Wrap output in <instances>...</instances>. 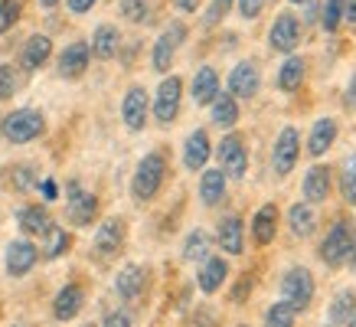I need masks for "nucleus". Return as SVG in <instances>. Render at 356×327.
Instances as JSON below:
<instances>
[{"instance_id": "1", "label": "nucleus", "mask_w": 356, "mask_h": 327, "mask_svg": "<svg viewBox=\"0 0 356 327\" xmlns=\"http://www.w3.org/2000/svg\"><path fill=\"white\" fill-rule=\"evenodd\" d=\"M163 177H167V161H163L161 151H151L144 154L138 164V170H134V180H131V193H134V200H154L157 196V190H161Z\"/></svg>"}, {"instance_id": "2", "label": "nucleus", "mask_w": 356, "mask_h": 327, "mask_svg": "<svg viewBox=\"0 0 356 327\" xmlns=\"http://www.w3.org/2000/svg\"><path fill=\"white\" fill-rule=\"evenodd\" d=\"M0 131H3V138L10 144H30L46 131V118H43V111H36V109H17L3 118Z\"/></svg>"}, {"instance_id": "3", "label": "nucleus", "mask_w": 356, "mask_h": 327, "mask_svg": "<svg viewBox=\"0 0 356 327\" xmlns=\"http://www.w3.org/2000/svg\"><path fill=\"white\" fill-rule=\"evenodd\" d=\"M281 294H284V305H291L294 311H304L314 298V275L301 265H294L291 272L281 278Z\"/></svg>"}, {"instance_id": "4", "label": "nucleus", "mask_w": 356, "mask_h": 327, "mask_svg": "<svg viewBox=\"0 0 356 327\" xmlns=\"http://www.w3.org/2000/svg\"><path fill=\"white\" fill-rule=\"evenodd\" d=\"M180 95H184V79L180 76H167L157 86V95H154V118L161 125H170L177 115H180Z\"/></svg>"}, {"instance_id": "5", "label": "nucleus", "mask_w": 356, "mask_h": 327, "mask_svg": "<svg viewBox=\"0 0 356 327\" xmlns=\"http://www.w3.org/2000/svg\"><path fill=\"white\" fill-rule=\"evenodd\" d=\"M219 170L232 180H242L245 177V164H248V154H245V144L238 134H226L219 141Z\"/></svg>"}, {"instance_id": "6", "label": "nucleus", "mask_w": 356, "mask_h": 327, "mask_svg": "<svg viewBox=\"0 0 356 327\" xmlns=\"http://www.w3.org/2000/svg\"><path fill=\"white\" fill-rule=\"evenodd\" d=\"M65 216H69V223H72V226H88V223L98 216V200H95V193L82 190V186L72 180V184H69V203H65Z\"/></svg>"}, {"instance_id": "7", "label": "nucleus", "mask_w": 356, "mask_h": 327, "mask_svg": "<svg viewBox=\"0 0 356 327\" xmlns=\"http://www.w3.org/2000/svg\"><path fill=\"white\" fill-rule=\"evenodd\" d=\"M298 36H301V23L294 13H278L275 23H271V33H268V43L275 53H284L291 56L294 46H298Z\"/></svg>"}, {"instance_id": "8", "label": "nucleus", "mask_w": 356, "mask_h": 327, "mask_svg": "<svg viewBox=\"0 0 356 327\" xmlns=\"http://www.w3.org/2000/svg\"><path fill=\"white\" fill-rule=\"evenodd\" d=\"M298 154H301L298 131H294V128H281L278 141H275V151H271V167H275V174H278V177L291 174V167L298 164Z\"/></svg>"}, {"instance_id": "9", "label": "nucleus", "mask_w": 356, "mask_h": 327, "mask_svg": "<svg viewBox=\"0 0 356 327\" xmlns=\"http://www.w3.org/2000/svg\"><path fill=\"white\" fill-rule=\"evenodd\" d=\"M184 40H186L184 23H170V26L161 33V40L154 43V69H157V72H167V69H170L173 56H177V49L184 46Z\"/></svg>"}, {"instance_id": "10", "label": "nucleus", "mask_w": 356, "mask_h": 327, "mask_svg": "<svg viewBox=\"0 0 356 327\" xmlns=\"http://www.w3.org/2000/svg\"><path fill=\"white\" fill-rule=\"evenodd\" d=\"M350 242H353V226H350L346 219H340V223H334V226H330L327 239L321 242V259H324L327 265H340V262L346 259Z\"/></svg>"}, {"instance_id": "11", "label": "nucleus", "mask_w": 356, "mask_h": 327, "mask_svg": "<svg viewBox=\"0 0 356 327\" xmlns=\"http://www.w3.org/2000/svg\"><path fill=\"white\" fill-rule=\"evenodd\" d=\"M147 111H151V98L140 86H131L121 102V118L128 125V131H140L147 125Z\"/></svg>"}, {"instance_id": "12", "label": "nucleus", "mask_w": 356, "mask_h": 327, "mask_svg": "<svg viewBox=\"0 0 356 327\" xmlns=\"http://www.w3.org/2000/svg\"><path fill=\"white\" fill-rule=\"evenodd\" d=\"M124 246V219L108 216L95 232V255L98 259H115Z\"/></svg>"}, {"instance_id": "13", "label": "nucleus", "mask_w": 356, "mask_h": 327, "mask_svg": "<svg viewBox=\"0 0 356 327\" xmlns=\"http://www.w3.org/2000/svg\"><path fill=\"white\" fill-rule=\"evenodd\" d=\"M88 59H92V49H88L86 40H76L69 43L59 56V76L63 79H82L88 69Z\"/></svg>"}, {"instance_id": "14", "label": "nucleus", "mask_w": 356, "mask_h": 327, "mask_svg": "<svg viewBox=\"0 0 356 327\" xmlns=\"http://www.w3.org/2000/svg\"><path fill=\"white\" fill-rule=\"evenodd\" d=\"M36 262H40V252H36V246H33L30 239H13L10 246H7V272H10L13 278L26 275Z\"/></svg>"}, {"instance_id": "15", "label": "nucleus", "mask_w": 356, "mask_h": 327, "mask_svg": "<svg viewBox=\"0 0 356 327\" xmlns=\"http://www.w3.org/2000/svg\"><path fill=\"white\" fill-rule=\"evenodd\" d=\"M259 65L255 63H238L229 72V95L232 98H252L259 92Z\"/></svg>"}, {"instance_id": "16", "label": "nucleus", "mask_w": 356, "mask_h": 327, "mask_svg": "<svg viewBox=\"0 0 356 327\" xmlns=\"http://www.w3.org/2000/svg\"><path fill=\"white\" fill-rule=\"evenodd\" d=\"M86 305V292L79 285H63L59 294L53 298V317L56 321H72Z\"/></svg>"}, {"instance_id": "17", "label": "nucleus", "mask_w": 356, "mask_h": 327, "mask_svg": "<svg viewBox=\"0 0 356 327\" xmlns=\"http://www.w3.org/2000/svg\"><path fill=\"white\" fill-rule=\"evenodd\" d=\"M144 285H147V272L140 265H124L115 278V292H118L121 301H138L144 294Z\"/></svg>"}, {"instance_id": "18", "label": "nucleus", "mask_w": 356, "mask_h": 327, "mask_svg": "<svg viewBox=\"0 0 356 327\" xmlns=\"http://www.w3.org/2000/svg\"><path fill=\"white\" fill-rule=\"evenodd\" d=\"M49 56H53V40L43 36V33H33L20 49V65L26 69V72H33V69H40Z\"/></svg>"}, {"instance_id": "19", "label": "nucleus", "mask_w": 356, "mask_h": 327, "mask_svg": "<svg viewBox=\"0 0 356 327\" xmlns=\"http://www.w3.org/2000/svg\"><path fill=\"white\" fill-rule=\"evenodd\" d=\"M226 275H229V262L226 259H216V255H209V259H203V265H200L196 285H200L206 294H213V292H219V288H222Z\"/></svg>"}, {"instance_id": "20", "label": "nucleus", "mask_w": 356, "mask_h": 327, "mask_svg": "<svg viewBox=\"0 0 356 327\" xmlns=\"http://www.w3.org/2000/svg\"><path fill=\"white\" fill-rule=\"evenodd\" d=\"M92 56H98V59H115L121 49V33L115 23H102L95 30V36H92Z\"/></svg>"}, {"instance_id": "21", "label": "nucleus", "mask_w": 356, "mask_h": 327, "mask_svg": "<svg viewBox=\"0 0 356 327\" xmlns=\"http://www.w3.org/2000/svg\"><path fill=\"white\" fill-rule=\"evenodd\" d=\"M206 161H209V138L203 128H196L184 144V164L186 170H203Z\"/></svg>"}, {"instance_id": "22", "label": "nucleus", "mask_w": 356, "mask_h": 327, "mask_svg": "<svg viewBox=\"0 0 356 327\" xmlns=\"http://www.w3.org/2000/svg\"><path fill=\"white\" fill-rule=\"evenodd\" d=\"M17 223H20V229L26 236H46L53 229V216H49L46 207H23L17 213Z\"/></svg>"}, {"instance_id": "23", "label": "nucleus", "mask_w": 356, "mask_h": 327, "mask_svg": "<svg viewBox=\"0 0 356 327\" xmlns=\"http://www.w3.org/2000/svg\"><path fill=\"white\" fill-rule=\"evenodd\" d=\"M334 141H337V121L334 118H321L311 128L307 151H311V157H321V154H327L330 147H334Z\"/></svg>"}, {"instance_id": "24", "label": "nucleus", "mask_w": 356, "mask_h": 327, "mask_svg": "<svg viewBox=\"0 0 356 327\" xmlns=\"http://www.w3.org/2000/svg\"><path fill=\"white\" fill-rule=\"evenodd\" d=\"M216 239H219V246H222V252H229V255H242V249H245V239H242V219L226 216L216 229Z\"/></svg>"}, {"instance_id": "25", "label": "nucleus", "mask_w": 356, "mask_h": 327, "mask_svg": "<svg viewBox=\"0 0 356 327\" xmlns=\"http://www.w3.org/2000/svg\"><path fill=\"white\" fill-rule=\"evenodd\" d=\"M275 232H278V209H275V203H265L252 219V236L259 246H268L275 239Z\"/></svg>"}, {"instance_id": "26", "label": "nucleus", "mask_w": 356, "mask_h": 327, "mask_svg": "<svg viewBox=\"0 0 356 327\" xmlns=\"http://www.w3.org/2000/svg\"><path fill=\"white\" fill-rule=\"evenodd\" d=\"M219 95V76L213 65H203L193 76V102L196 105H213V98Z\"/></svg>"}, {"instance_id": "27", "label": "nucleus", "mask_w": 356, "mask_h": 327, "mask_svg": "<svg viewBox=\"0 0 356 327\" xmlns=\"http://www.w3.org/2000/svg\"><path fill=\"white\" fill-rule=\"evenodd\" d=\"M304 196H307V203H324L327 196H330V170L327 167H311L307 177H304Z\"/></svg>"}, {"instance_id": "28", "label": "nucleus", "mask_w": 356, "mask_h": 327, "mask_svg": "<svg viewBox=\"0 0 356 327\" xmlns=\"http://www.w3.org/2000/svg\"><path fill=\"white\" fill-rule=\"evenodd\" d=\"M222 196H226V174L222 170H206L200 177V200L206 207H219Z\"/></svg>"}, {"instance_id": "29", "label": "nucleus", "mask_w": 356, "mask_h": 327, "mask_svg": "<svg viewBox=\"0 0 356 327\" xmlns=\"http://www.w3.org/2000/svg\"><path fill=\"white\" fill-rule=\"evenodd\" d=\"M238 121V102L232 95H216L213 98V125L216 128H232Z\"/></svg>"}, {"instance_id": "30", "label": "nucleus", "mask_w": 356, "mask_h": 327, "mask_svg": "<svg viewBox=\"0 0 356 327\" xmlns=\"http://www.w3.org/2000/svg\"><path fill=\"white\" fill-rule=\"evenodd\" d=\"M288 223H291V232L298 239H307L314 232V226H317V216H314V209L307 207V203H298V207H291V213H288Z\"/></svg>"}, {"instance_id": "31", "label": "nucleus", "mask_w": 356, "mask_h": 327, "mask_svg": "<svg viewBox=\"0 0 356 327\" xmlns=\"http://www.w3.org/2000/svg\"><path fill=\"white\" fill-rule=\"evenodd\" d=\"M301 82H304V59L288 56L278 72V88L281 92H294V88H301Z\"/></svg>"}, {"instance_id": "32", "label": "nucleus", "mask_w": 356, "mask_h": 327, "mask_svg": "<svg viewBox=\"0 0 356 327\" xmlns=\"http://www.w3.org/2000/svg\"><path fill=\"white\" fill-rule=\"evenodd\" d=\"M353 311H356V298H353V292L337 294V298H334V305H330V314H327V324H330V327L346 324Z\"/></svg>"}, {"instance_id": "33", "label": "nucleus", "mask_w": 356, "mask_h": 327, "mask_svg": "<svg viewBox=\"0 0 356 327\" xmlns=\"http://www.w3.org/2000/svg\"><path fill=\"white\" fill-rule=\"evenodd\" d=\"M184 259L186 262H203L209 259V236H206L203 229H193L184 242Z\"/></svg>"}, {"instance_id": "34", "label": "nucleus", "mask_w": 356, "mask_h": 327, "mask_svg": "<svg viewBox=\"0 0 356 327\" xmlns=\"http://www.w3.org/2000/svg\"><path fill=\"white\" fill-rule=\"evenodd\" d=\"M46 239V246H43V259H59L69 246H72V239H69V232L65 229H59V226H53L49 232L43 236Z\"/></svg>"}, {"instance_id": "35", "label": "nucleus", "mask_w": 356, "mask_h": 327, "mask_svg": "<svg viewBox=\"0 0 356 327\" xmlns=\"http://www.w3.org/2000/svg\"><path fill=\"white\" fill-rule=\"evenodd\" d=\"M294 317H298V311L291 305L278 301V305H271L265 311V327H294Z\"/></svg>"}, {"instance_id": "36", "label": "nucleus", "mask_w": 356, "mask_h": 327, "mask_svg": "<svg viewBox=\"0 0 356 327\" xmlns=\"http://www.w3.org/2000/svg\"><path fill=\"white\" fill-rule=\"evenodd\" d=\"M340 190L350 207H356V154L343 161V177H340Z\"/></svg>"}, {"instance_id": "37", "label": "nucleus", "mask_w": 356, "mask_h": 327, "mask_svg": "<svg viewBox=\"0 0 356 327\" xmlns=\"http://www.w3.org/2000/svg\"><path fill=\"white\" fill-rule=\"evenodd\" d=\"M343 20V0H327L324 3V13H321V23H324L327 33H334Z\"/></svg>"}, {"instance_id": "38", "label": "nucleus", "mask_w": 356, "mask_h": 327, "mask_svg": "<svg viewBox=\"0 0 356 327\" xmlns=\"http://www.w3.org/2000/svg\"><path fill=\"white\" fill-rule=\"evenodd\" d=\"M20 20V0H0V33H7Z\"/></svg>"}, {"instance_id": "39", "label": "nucleus", "mask_w": 356, "mask_h": 327, "mask_svg": "<svg viewBox=\"0 0 356 327\" xmlns=\"http://www.w3.org/2000/svg\"><path fill=\"white\" fill-rule=\"evenodd\" d=\"M7 180L13 184V190H30L36 184V174H33V167H10L7 170Z\"/></svg>"}, {"instance_id": "40", "label": "nucleus", "mask_w": 356, "mask_h": 327, "mask_svg": "<svg viewBox=\"0 0 356 327\" xmlns=\"http://www.w3.org/2000/svg\"><path fill=\"white\" fill-rule=\"evenodd\" d=\"M17 88H20L17 69H13V65H0V98H13Z\"/></svg>"}, {"instance_id": "41", "label": "nucleus", "mask_w": 356, "mask_h": 327, "mask_svg": "<svg viewBox=\"0 0 356 327\" xmlns=\"http://www.w3.org/2000/svg\"><path fill=\"white\" fill-rule=\"evenodd\" d=\"M121 17L131 23H140L147 17V0H121Z\"/></svg>"}, {"instance_id": "42", "label": "nucleus", "mask_w": 356, "mask_h": 327, "mask_svg": "<svg viewBox=\"0 0 356 327\" xmlns=\"http://www.w3.org/2000/svg\"><path fill=\"white\" fill-rule=\"evenodd\" d=\"M229 7H232V0H213V7L206 10V26H213V23L222 20Z\"/></svg>"}, {"instance_id": "43", "label": "nucleus", "mask_w": 356, "mask_h": 327, "mask_svg": "<svg viewBox=\"0 0 356 327\" xmlns=\"http://www.w3.org/2000/svg\"><path fill=\"white\" fill-rule=\"evenodd\" d=\"M102 327H131V314L128 311H108L105 321H102Z\"/></svg>"}, {"instance_id": "44", "label": "nucleus", "mask_w": 356, "mask_h": 327, "mask_svg": "<svg viewBox=\"0 0 356 327\" xmlns=\"http://www.w3.org/2000/svg\"><path fill=\"white\" fill-rule=\"evenodd\" d=\"M261 3H265V0H238V13H242L245 20H255L261 13Z\"/></svg>"}, {"instance_id": "45", "label": "nucleus", "mask_w": 356, "mask_h": 327, "mask_svg": "<svg viewBox=\"0 0 356 327\" xmlns=\"http://www.w3.org/2000/svg\"><path fill=\"white\" fill-rule=\"evenodd\" d=\"M248 292H252V278H248V275H242V278L236 282V288H232V301H245Z\"/></svg>"}, {"instance_id": "46", "label": "nucleus", "mask_w": 356, "mask_h": 327, "mask_svg": "<svg viewBox=\"0 0 356 327\" xmlns=\"http://www.w3.org/2000/svg\"><path fill=\"white\" fill-rule=\"evenodd\" d=\"M69 3V10L72 13H88L92 7H95V0H65Z\"/></svg>"}, {"instance_id": "47", "label": "nucleus", "mask_w": 356, "mask_h": 327, "mask_svg": "<svg viewBox=\"0 0 356 327\" xmlns=\"http://www.w3.org/2000/svg\"><path fill=\"white\" fill-rule=\"evenodd\" d=\"M343 17H346V23L356 26V0H343Z\"/></svg>"}, {"instance_id": "48", "label": "nucleus", "mask_w": 356, "mask_h": 327, "mask_svg": "<svg viewBox=\"0 0 356 327\" xmlns=\"http://www.w3.org/2000/svg\"><path fill=\"white\" fill-rule=\"evenodd\" d=\"M346 265L356 269V229H353V242H350V249H346Z\"/></svg>"}, {"instance_id": "49", "label": "nucleus", "mask_w": 356, "mask_h": 327, "mask_svg": "<svg viewBox=\"0 0 356 327\" xmlns=\"http://www.w3.org/2000/svg\"><path fill=\"white\" fill-rule=\"evenodd\" d=\"M56 193H59V186H56L53 180H43V196L46 200H56Z\"/></svg>"}, {"instance_id": "50", "label": "nucleus", "mask_w": 356, "mask_h": 327, "mask_svg": "<svg viewBox=\"0 0 356 327\" xmlns=\"http://www.w3.org/2000/svg\"><path fill=\"white\" fill-rule=\"evenodd\" d=\"M173 3H177V7H180V10H196V0H173Z\"/></svg>"}, {"instance_id": "51", "label": "nucleus", "mask_w": 356, "mask_h": 327, "mask_svg": "<svg viewBox=\"0 0 356 327\" xmlns=\"http://www.w3.org/2000/svg\"><path fill=\"white\" fill-rule=\"evenodd\" d=\"M346 98H350V109H356V79L350 82V92H346Z\"/></svg>"}, {"instance_id": "52", "label": "nucleus", "mask_w": 356, "mask_h": 327, "mask_svg": "<svg viewBox=\"0 0 356 327\" xmlns=\"http://www.w3.org/2000/svg\"><path fill=\"white\" fill-rule=\"evenodd\" d=\"M40 3H43V7H56V3H59V0H40Z\"/></svg>"}, {"instance_id": "53", "label": "nucleus", "mask_w": 356, "mask_h": 327, "mask_svg": "<svg viewBox=\"0 0 356 327\" xmlns=\"http://www.w3.org/2000/svg\"><path fill=\"white\" fill-rule=\"evenodd\" d=\"M346 327H356V311L350 314V321H346Z\"/></svg>"}, {"instance_id": "54", "label": "nucleus", "mask_w": 356, "mask_h": 327, "mask_svg": "<svg viewBox=\"0 0 356 327\" xmlns=\"http://www.w3.org/2000/svg\"><path fill=\"white\" fill-rule=\"evenodd\" d=\"M291 3H311V0H291Z\"/></svg>"}, {"instance_id": "55", "label": "nucleus", "mask_w": 356, "mask_h": 327, "mask_svg": "<svg viewBox=\"0 0 356 327\" xmlns=\"http://www.w3.org/2000/svg\"><path fill=\"white\" fill-rule=\"evenodd\" d=\"M86 327H98V324H86Z\"/></svg>"}, {"instance_id": "56", "label": "nucleus", "mask_w": 356, "mask_h": 327, "mask_svg": "<svg viewBox=\"0 0 356 327\" xmlns=\"http://www.w3.org/2000/svg\"><path fill=\"white\" fill-rule=\"evenodd\" d=\"M242 327H245V324H242Z\"/></svg>"}]
</instances>
